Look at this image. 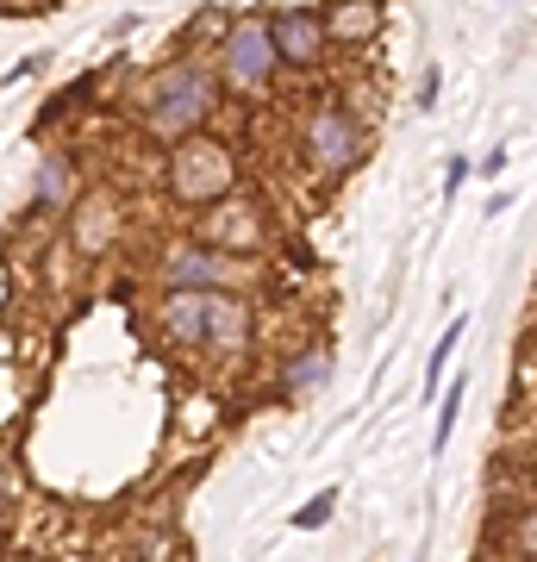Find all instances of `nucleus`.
Instances as JSON below:
<instances>
[{"label":"nucleus","instance_id":"11","mask_svg":"<svg viewBox=\"0 0 537 562\" xmlns=\"http://www.w3.org/2000/svg\"><path fill=\"white\" fill-rule=\"evenodd\" d=\"M318 25H325V44H338V50H362V44L381 38L388 7H381V0H325V7H318Z\"/></svg>","mask_w":537,"mask_h":562},{"label":"nucleus","instance_id":"16","mask_svg":"<svg viewBox=\"0 0 537 562\" xmlns=\"http://www.w3.org/2000/svg\"><path fill=\"white\" fill-rule=\"evenodd\" d=\"M332 513H338V494H318L313 506L294 513V531H318V525H332Z\"/></svg>","mask_w":537,"mask_h":562},{"label":"nucleus","instance_id":"18","mask_svg":"<svg viewBox=\"0 0 537 562\" xmlns=\"http://www.w3.org/2000/svg\"><path fill=\"white\" fill-rule=\"evenodd\" d=\"M7 506H13V450L0 438V519H7Z\"/></svg>","mask_w":537,"mask_h":562},{"label":"nucleus","instance_id":"15","mask_svg":"<svg viewBox=\"0 0 537 562\" xmlns=\"http://www.w3.org/2000/svg\"><path fill=\"white\" fill-rule=\"evenodd\" d=\"M457 413H462V375H457V387H444V401H438V431H432V450H444V443H450Z\"/></svg>","mask_w":537,"mask_h":562},{"label":"nucleus","instance_id":"4","mask_svg":"<svg viewBox=\"0 0 537 562\" xmlns=\"http://www.w3.org/2000/svg\"><path fill=\"white\" fill-rule=\"evenodd\" d=\"M276 76H281V50H276V38H269V20L238 13L220 38V81L238 101H257Z\"/></svg>","mask_w":537,"mask_h":562},{"label":"nucleus","instance_id":"13","mask_svg":"<svg viewBox=\"0 0 537 562\" xmlns=\"http://www.w3.org/2000/svg\"><path fill=\"white\" fill-rule=\"evenodd\" d=\"M88 194L76 176V157H63V150H51V157L38 162V176H32V213H76V201Z\"/></svg>","mask_w":537,"mask_h":562},{"label":"nucleus","instance_id":"19","mask_svg":"<svg viewBox=\"0 0 537 562\" xmlns=\"http://www.w3.org/2000/svg\"><path fill=\"white\" fill-rule=\"evenodd\" d=\"M51 0H0V20H38Z\"/></svg>","mask_w":537,"mask_h":562},{"label":"nucleus","instance_id":"1","mask_svg":"<svg viewBox=\"0 0 537 562\" xmlns=\"http://www.w3.org/2000/svg\"><path fill=\"white\" fill-rule=\"evenodd\" d=\"M213 113H220V69H206L200 57L163 63L157 76H144V88H138V120L163 144H181L194 132H206Z\"/></svg>","mask_w":537,"mask_h":562},{"label":"nucleus","instance_id":"7","mask_svg":"<svg viewBox=\"0 0 537 562\" xmlns=\"http://www.w3.org/2000/svg\"><path fill=\"white\" fill-rule=\"evenodd\" d=\"M120 238H125V206H120V194H113V188H88V194L76 201V213H69V232H63V244H69L81 262H94V257H107Z\"/></svg>","mask_w":537,"mask_h":562},{"label":"nucleus","instance_id":"6","mask_svg":"<svg viewBox=\"0 0 537 562\" xmlns=\"http://www.w3.org/2000/svg\"><path fill=\"white\" fill-rule=\"evenodd\" d=\"M163 288H206V294H220V288H238L250 281V262L238 257H220V250H206L200 238H176L163 250Z\"/></svg>","mask_w":537,"mask_h":562},{"label":"nucleus","instance_id":"9","mask_svg":"<svg viewBox=\"0 0 537 562\" xmlns=\"http://www.w3.org/2000/svg\"><path fill=\"white\" fill-rule=\"evenodd\" d=\"M332 369H338L332 338H300L294 350L281 357V369H276L281 401H313V394H325V387H332Z\"/></svg>","mask_w":537,"mask_h":562},{"label":"nucleus","instance_id":"21","mask_svg":"<svg viewBox=\"0 0 537 562\" xmlns=\"http://www.w3.org/2000/svg\"><path fill=\"white\" fill-rule=\"evenodd\" d=\"M462 181H469V162H462V157H450V169H444V188H450V194H457Z\"/></svg>","mask_w":537,"mask_h":562},{"label":"nucleus","instance_id":"5","mask_svg":"<svg viewBox=\"0 0 537 562\" xmlns=\"http://www.w3.org/2000/svg\"><path fill=\"white\" fill-rule=\"evenodd\" d=\"M200 244L220 250V257H238V262H257L269 250V213H262L257 194H232V201L206 206L200 213Z\"/></svg>","mask_w":537,"mask_h":562},{"label":"nucleus","instance_id":"12","mask_svg":"<svg viewBox=\"0 0 537 562\" xmlns=\"http://www.w3.org/2000/svg\"><path fill=\"white\" fill-rule=\"evenodd\" d=\"M157 331L176 350H206V288H163Z\"/></svg>","mask_w":537,"mask_h":562},{"label":"nucleus","instance_id":"17","mask_svg":"<svg viewBox=\"0 0 537 562\" xmlns=\"http://www.w3.org/2000/svg\"><path fill=\"white\" fill-rule=\"evenodd\" d=\"M457 338H462V319L450 325V331L438 338V350H432V387H438V375H444V362H450V350H457Z\"/></svg>","mask_w":537,"mask_h":562},{"label":"nucleus","instance_id":"8","mask_svg":"<svg viewBox=\"0 0 537 562\" xmlns=\"http://www.w3.org/2000/svg\"><path fill=\"white\" fill-rule=\"evenodd\" d=\"M250 338H257V306H250V294H238V288L206 294V350L213 357H244Z\"/></svg>","mask_w":537,"mask_h":562},{"label":"nucleus","instance_id":"20","mask_svg":"<svg viewBox=\"0 0 537 562\" xmlns=\"http://www.w3.org/2000/svg\"><path fill=\"white\" fill-rule=\"evenodd\" d=\"M418 106H438V69H425V76H418V94H413Z\"/></svg>","mask_w":537,"mask_h":562},{"label":"nucleus","instance_id":"14","mask_svg":"<svg viewBox=\"0 0 537 562\" xmlns=\"http://www.w3.org/2000/svg\"><path fill=\"white\" fill-rule=\"evenodd\" d=\"M506 550H513V562H537V487H532V501L513 513V531H506Z\"/></svg>","mask_w":537,"mask_h":562},{"label":"nucleus","instance_id":"2","mask_svg":"<svg viewBox=\"0 0 537 562\" xmlns=\"http://www.w3.org/2000/svg\"><path fill=\"white\" fill-rule=\"evenodd\" d=\"M163 188H169V201L188 206V213H206V206H220L238 194V150L213 132H194V138L169 144V157H163Z\"/></svg>","mask_w":537,"mask_h":562},{"label":"nucleus","instance_id":"3","mask_svg":"<svg viewBox=\"0 0 537 562\" xmlns=\"http://www.w3.org/2000/svg\"><path fill=\"white\" fill-rule=\"evenodd\" d=\"M294 150L318 181H344L362 157H369V125H362L344 101H318L313 113L300 120Z\"/></svg>","mask_w":537,"mask_h":562},{"label":"nucleus","instance_id":"10","mask_svg":"<svg viewBox=\"0 0 537 562\" xmlns=\"http://www.w3.org/2000/svg\"><path fill=\"white\" fill-rule=\"evenodd\" d=\"M269 38H276V50H281V69H318L325 50H332L318 13H306V7H281V13H269Z\"/></svg>","mask_w":537,"mask_h":562}]
</instances>
